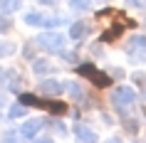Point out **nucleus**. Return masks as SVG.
Masks as SVG:
<instances>
[{
	"mask_svg": "<svg viewBox=\"0 0 146 143\" xmlns=\"http://www.w3.org/2000/svg\"><path fill=\"white\" fill-rule=\"evenodd\" d=\"M35 42H37V47H40V49H45L47 54L62 52V47H64V37H62L60 32H42Z\"/></svg>",
	"mask_w": 146,
	"mask_h": 143,
	"instance_id": "1",
	"label": "nucleus"
},
{
	"mask_svg": "<svg viewBox=\"0 0 146 143\" xmlns=\"http://www.w3.org/2000/svg\"><path fill=\"white\" fill-rule=\"evenodd\" d=\"M77 72L82 76H87V79H89V82L94 84V86H109V84H111V79H109V74H104V72H99V69L94 67L92 62H87V64H79L77 67Z\"/></svg>",
	"mask_w": 146,
	"mask_h": 143,
	"instance_id": "2",
	"label": "nucleus"
},
{
	"mask_svg": "<svg viewBox=\"0 0 146 143\" xmlns=\"http://www.w3.org/2000/svg\"><path fill=\"white\" fill-rule=\"evenodd\" d=\"M20 101L25 106H37V109H47V111L52 113H64L67 111V104H54V101H40L37 96H32V94H20Z\"/></svg>",
	"mask_w": 146,
	"mask_h": 143,
	"instance_id": "3",
	"label": "nucleus"
},
{
	"mask_svg": "<svg viewBox=\"0 0 146 143\" xmlns=\"http://www.w3.org/2000/svg\"><path fill=\"white\" fill-rule=\"evenodd\" d=\"M111 101H114V106H119V109L131 106L136 101V91L131 89V86H116V89L111 91Z\"/></svg>",
	"mask_w": 146,
	"mask_h": 143,
	"instance_id": "4",
	"label": "nucleus"
},
{
	"mask_svg": "<svg viewBox=\"0 0 146 143\" xmlns=\"http://www.w3.org/2000/svg\"><path fill=\"white\" fill-rule=\"evenodd\" d=\"M64 91V82L60 79H45V82H40V94H45V96H57Z\"/></svg>",
	"mask_w": 146,
	"mask_h": 143,
	"instance_id": "5",
	"label": "nucleus"
},
{
	"mask_svg": "<svg viewBox=\"0 0 146 143\" xmlns=\"http://www.w3.org/2000/svg\"><path fill=\"white\" fill-rule=\"evenodd\" d=\"M42 126H45V121H42V119H27L23 126H20V136H25V138H35Z\"/></svg>",
	"mask_w": 146,
	"mask_h": 143,
	"instance_id": "6",
	"label": "nucleus"
},
{
	"mask_svg": "<svg viewBox=\"0 0 146 143\" xmlns=\"http://www.w3.org/2000/svg\"><path fill=\"white\" fill-rule=\"evenodd\" d=\"M74 136L79 138V143H97V133L82 123H74Z\"/></svg>",
	"mask_w": 146,
	"mask_h": 143,
	"instance_id": "7",
	"label": "nucleus"
},
{
	"mask_svg": "<svg viewBox=\"0 0 146 143\" xmlns=\"http://www.w3.org/2000/svg\"><path fill=\"white\" fill-rule=\"evenodd\" d=\"M5 82H8V89L10 91H15V94L23 91V86H20V74H17L15 69H8V72H5Z\"/></svg>",
	"mask_w": 146,
	"mask_h": 143,
	"instance_id": "8",
	"label": "nucleus"
},
{
	"mask_svg": "<svg viewBox=\"0 0 146 143\" xmlns=\"http://www.w3.org/2000/svg\"><path fill=\"white\" fill-rule=\"evenodd\" d=\"M64 91H67L74 101H82V99H84V91H82L79 82H64Z\"/></svg>",
	"mask_w": 146,
	"mask_h": 143,
	"instance_id": "9",
	"label": "nucleus"
},
{
	"mask_svg": "<svg viewBox=\"0 0 146 143\" xmlns=\"http://www.w3.org/2000/svg\"><path fill=\"white\" fill-rule=\"evenodd\" d=\"M124 27H126V25H121V22H116L114 27H111V30L109 32H104V35H102V42H114L116 37H121V32H124Z\"/></svg>",
	"mask_w": 146,
	"mask_h": 143,
	"instance_id": "10",
	"label": "nucleus"
},
{
	"mask_svg": "<svg viewBox=\"0 0 146 143\" xmlns=\"http://www.w3.org/2000/svg\"><path fill=\"white\" fill-rule=\"evenodd\" d=\"M23 5V0H0V10H3V15H13L15 10H20Z\"/></svg>",
	"mask_w": 146,
	"mask_h": 143,
	"instance_id": "11",
	"label": "nucleus"
},
{
	"mask_svg": "<svg viewBox=\"0 0 146 143\" xmlns=\"http://www.w3.org/2000/svg\"><path fill=\"white\" fill-rule=\"evenodd\" d=\"M89 32V27H87V22H74L72 27H69V37L72 40H82Z\"/></svg>",
	"mask_w": 146,
	"mask_h": 143,
	"instance_id": "12",
	"label": "nucleus"
},
{
	"mask_svg": "<svg viewBox=\"0 0 146 143\" xmlns=\"http://www.w3.org/2000/svg\"><path fill=\"white\" fill-rule=\"evenodd\" d=\"M129 52H136V49H146V37L144 35H134L129 40V47H126Z\"/></svg>",
	"mask_w": 146,
	"mask_h": 143,
	"instance_id": "13",
	"label": "nucleus"
},
{
	"mask_svg": "<svg viewBox=\"0 0 146 143\" xmlns=\"http://www.w3.org/2000/svg\"><path fill=\"white\" fill-rule=\"evenodd\" d=\"M89 0H69V10H74V13H87L89 10Z\"/></svg>",
	"mask_w": 146,
	"mask_h": 143,
	"instance_id": "14",
	"label": "nucleus"
},
{
	"mask_svg": "<svg viewBox=\"0 0 146 143\" xmlns=\"http://www.w3.org/2000/svg\"><path fill=\"white\" fill-rule=\"evenodd\" d=\"M32 69L37 72V74H47V72H52V64L47 59H35V64H32Z\"/></svg>",
	"mask_w": 146,
	"mask_h": 143,
	"instance_id": "15",
	"label": "nucleus"
},
{
	"mask_svg": "<svg viewBox=\"0 0 146 143\" xmlns=\"http://www.w3.org/2000/svg\"><path fill=\"white\" fill-rule=\"evenodd\" d=\"M40 25H45V27H57V25H64V17H62V15L42 17V22H40Z\"/></svg>",
	"mask_w": 146,
	"mask_h": 143,
	"instance_id": "16",
	"label": "nucleus"
},
{
	"mask_svg": "<svg viewBox=\"0 0 146 143\" xmlns=\"http://www.w3.org/2000/svg\"><path fill=\"white\" fill-rule=\"evenodd\" d=\"M20 116H25V106H20V104L10 106V111H8V119H20Z\"/></svg>",
	"mask_w": 146,
	"mask_h": 143,
	"instance_id": "17",
	"label": "nucleus"
},
{
	"mask_svg": "<svg viewBox=\"0 0 146 143\" xmlns=\"http://www.w3.org/2000/svg\"><path fill=\"white\" fill-rule=\"evenodd\" d=\"M25 22L27 25H40L42 22V15H40V13H27V15H25Z\"/></svg>",
	"mask_w": 146,
	"mask_h": 143,
	"instance_id": "18",
	"label": "nucleus"
},
{
	"mask_svg": "<svg viewBox=\"0 0 146 143\" xmlns=\"http://www.w3.org/2000/svg\"><path fill=\"white\" fill-rule=\"evenodd\" d=\"M15 52V47L10 45V42H0V57H5V54H13Z\"/></svg>",
	"mask_w": 146,
	"mask_h": 143,
	"instance_id": "19",
	"label": "nucleus"
},
{
	"mask_svg": "<svg viewBox=\"0 0 146 143\" xmlns=\"http://www.w3.org/2000/svg\"><path fill=\"white\" fill-rule=\"evenodd\" d=\"M10 27H13V22H10L8 15H0V32H8Z\"/></svg>",
	"mask_w": 146,
	"mask_h": 143,
	"instance_id": "20",
	"label": "nucleus"
},
{
	"mask_svg": "<svg viewBox=\"0 0 146 143\" xmlns=\"http://www.w3.org/2000/svg\"><path fill=\"white\" fill-rule=\"evenodd\" d=\"M131 79H134V82H139L141 86H146V74H144V72H134V76H131Z\"/></svg>",
	"mask_w": 146,
	"mask_h": 143,
	"instance_id": "21",
	"label": "nucleus"
},
{
	"mask_svg": "<svg viewBox=\"0 0 146 143\" xmlns=\"http://www.w3.org/2000/svg\"><path fill=\"white\" fill-rule=\"evenodd\" d=\"M5 143H20V141H17V133H15V131H8V133H5Z\"/></svg>",
	"mask_w": 146,
	"mask_h": 143,
	"instance_id": "22",
	"label": "nucleus"
},
{
	"mask_svg": "<svg viewBox=\"0 0 146 143\" xmlns=\"http://www.w3.org/2000/svg\"><path fill=\"white\" fill-rule=\"evenodd\" d=\"M124 128H129L131 133H136V121H134V119H129V123H124Z\"/></svg>",
	"mask_w": 146,
	"mask_h": 143,
	"instance_id": "23",
	"label": "nucleus"
},
{
	"mask_svg": "<svg viewBox=\"0 0 146 143\" xmlns=\"http://www.w3.org/2000/svg\"><path fill=\"white\" fill-rule=\"evenodd\" d=\"M126 5H131V8H141L144 3H141V0H126Z\"/></svg>",
	"mask_w": 146,
	"mask_h": 143,
	"instance_id": "24",
	"label": "nucleus"
},
{
	"mask_svg": "<svg viewBox=\"0 0 146 143\" xmlns=\"http://www.w3.org/2000/svg\"><path fill=\"white\" fill-rule=\"evenodd\" d=\"M23 52H25V57H32V54H35V49H32L30 45H25V49H23Z\"/></svg>",
	"mask_w": 146,
	"mask_h": 143,
	"instance_id": "25",
	"label": "nucleus"
},
{
	"mask_svg": "<svg viewBox=\"0 0 146 143\" xmlns=\"http://www.w3.org/2000/svg\"><path fill=\"white\" fill-rule=\"evenodd\" d=\"M37 3H42V5H52V3H57V0H37Z\"/></svg>",
	"mask_w": 146,
	"mask_h": 143,
	"instance_id": "26",
	"label": "nucleus"
},
{
	"mask_svg": "<svg viewBox=\"0 0 146 143\" xmlns=\"http://www.w3.org/2000/svg\"><path fill=\"white\" fill-rule=\"evenodd\" d=\"M37 143H54V141H52V138H40Z\"/></svg>",
	"mask_w": 146,
	"mask_h": 143,
	"instance_id": "27",
	"label": "nucleus"
},
{
	"mask_svg": "<svg viewBox=\"0 0 146 143\" xmlns=\"http://www.w3.org/2000/svg\"><path fill=\"white\" fill-rule=\"evenodd\" d=\"M5 82V72H0V84Z\"/></svg>",
	"mask_w": 146,
	"mask_h": 143,
	"instance_id": "28",
	"label": "nucleus"
},
{
	"mask_svg": "<svg viewBox=\"0 0 146 143\" xmlns=\"http://www.w3.org/2000/svg\"><path fill=\"white\" fill-rule=\"evenodd\" d=\"M107 143H121V141H119V138H111V141H107Z\"/></svg>",
	"mask_w": 146,
	"mask_h": 143,
	"instance_id": "29",
	"label": "nucleus"
}]
</instances>
